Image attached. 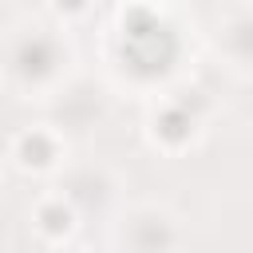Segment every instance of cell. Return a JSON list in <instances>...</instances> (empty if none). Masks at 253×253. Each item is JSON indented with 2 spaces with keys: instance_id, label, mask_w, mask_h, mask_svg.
I'll return each mask as SVG.
<instances>
[{
  "instance_id": "cell-1",
  "label": "cell",
  "mask_w": 253,
  "mask_h": 253,
  "mask_svg": "<svg viewBox=\"0 0 253 253\" xmlns=\"http://www.w3.org/2000/svg\"><path fill=\"white\" fill-rule=\"evenodd\" d=\"M12 63H16V75L40 83V79H47V75L55 71V63H59V43H55L51 36H43V32H28V36L16 43Z\"/></svg>"
},
{
  "instance_id": "cell-2",
  "label": "cell",
  "mask_w": 253,
  "mask_h": 253,
  "mask_svg": "<svg viewBox=\"0 0 253 253\" xmlns=\"http://www.w3.org/2000/svg\"><path fill=\"white\" fill-rule=\"evenodd\" d=\"M194 134V115L186 111V107H166L162 115H158V138L162 142H170V146H178V142H186Z\"/></svg>"
},
{
  "instance_id": "cell-3",
  "label": "cell",
  "mask_w": 253,
  "mask_h": 253,
  "mask_svg": "<svg viewBox=\"0 0 253 253\" xmlns=\"http://www.w3.org/2000/svg\"><path fill=\"white\" fill-rule=\"evenodd\" d=\"M16 154H20V162L24 166H47L51 158H55V142L43 134V130H32V134H24L20 138V146H16Z\"/></svg>"
},
{
  "instance_id": "cell-4",
  "label": "cell",
  "mask_w": 253,
  "mask_h": 253,
  "mask_svg": "<svg viewBox=\"0 0 253 253\" xmlns=\"http://www.w3.org/2000/svg\"><path fill=\"white\" fill-rule=\"evenodd\" d=\"M134 233H138V237H142V233L150 237L142 253H162V249L170 245V225H166L162 217H138V225H134Z\"/></svg>"
},
{
  "instance_id": "cell-5",
  "label": "cell",
  "mask_w": 253,
  "mask_h": 253,
  "mask_svg": "<svg viewBox=\"0 0 253 253\" xmlns=\"http://www.w3.org/2000/svg\"><path fill=\"white\" fill-rule=\"evenodd\" d=\"M40 225H43V233H67L71 229V210L63 206V202H47V206H40Z\"/></svg>"
},
{
  "instance_id": "cell-6",
  "label": "cell",
  "mask_w": 253,
  "mask_h": 253,
  "mask_svg": "<svg viewBox=\"0 0 253 253\" xmlns=\"http://www.w3.org/2000/svg\"><path fill=\"white\" fill-rule=\"evenodd\" d=\"M229 43H233V51H237V55L253 59V20H241V24H233V32H229Z\"/></svg>"
},
{
  "instance_id": "cell-7",
  "label": "cell",
  "mask_w": 253,
  "mask_h": 253,
  "mask_svg": "<svg viewBox=\"0 0 253 253\" xmlns=\"http://www.w3.org/2000/svg\"><path fill=\"white\" fill-rule=\"evenodd\" d=\"M55 4H59V8H63V12H79V8H83V4H87V0H55Z\"/></svg>"
}]
</instances>
